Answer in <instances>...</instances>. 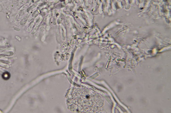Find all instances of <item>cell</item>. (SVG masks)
<instances>
[{
  "instance_id": "1",
  "label": "cell",
  "mask_w": 171,
  "mask_h": 113,
  "mask_svg": "<svg viewBox=\"0 0 171 113\" xmlns=\"http://www.w3.org/2000/svg\"><path fill=\"white\" fill-rule=\"evenodd\" d=\"M97 94L88 88H75L68 95L67 105L73 113H96L99 107Z\"/></svg>"
}]
</instances>
